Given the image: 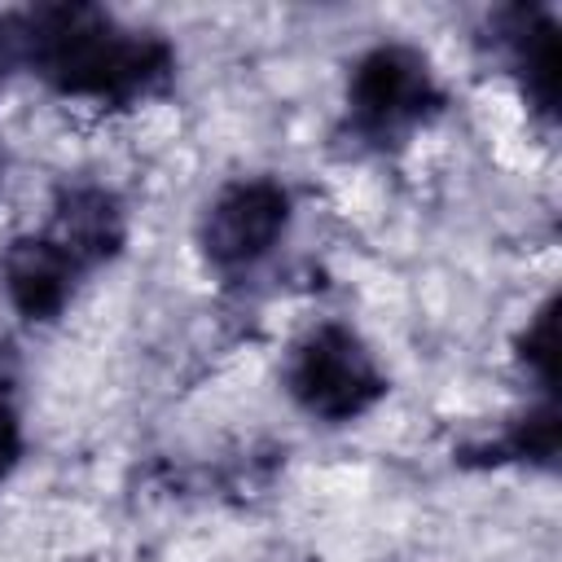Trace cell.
I'll use <instances>...</instances> for the list:
<instances>
[{
    "instance_id": "obj_1",
    "label": "cell",
    "mask_w": 562,
    "mask_h": 562,
    "mask_svg": "<svg viewBox=\"0 0 562 562\" xmlns=\"http://www.w3.org/2000/svg\"><path fill=\"white\" fill-rule=\"evenodd\" d=\"M22 18V70L57 97L132 110L176 79V53L162 35L123 26L97 4H40Z\"/></svg>"
},
{
    "instance_id": "obj_2",
    "label": "cell",
    "mask_w": 562,
    "mask_h": 562,
    "mask_svg": "<svg viewBox=\"0 0 562 562\" xmlns=\"http://www.w3.org/2000/svg\"><path fill=\"white\" fill-rule=\"evenodd\" d=\"M443 110L430 61L408 44L369 48L347 79V136L360 149H400Z\"/></svg>"
},
{
    "instance_id": "obj_3",
    "label": "cell",
    "mask_w": 562,
    "mask_h": 562,
    "mask_svg": "<svg viewBox=\"0 0 562 562\" xmlns=\"http://www.w3.org/2000/svg\"><path fill=\"white\" fill-rule=\"evenodd\" d=\"M290 400L316 422H356L386 395V373L356 329L325 321L307 329L285 360Z\"/></svg>"
},
{
    "instance_id": "obj_4",
    "label": "cell",
    "mask_w": 562,
    "mask_h": 562,
    "mask_svg": "<svg viewBox=\"0 0 562 562\" xmlns=\"http://www.w3.org/2000/svg\"><path fill=\"white\" fill-rule=\"evenodd\" d=\"M285 224H290V193L277 180L255 176V180H233L228 189L215 193V202L202 215L198 241L220 277H241L272 255Z\"/></svg>"
},
{
    "instance_id": "obj_5",
    "label": "cell",
    "mask_w": 562,
    "mask_h": 562,
    "mask_svg": "<svg viewBox=\"0 0 562 562\" xmlns=\"http://www.w3.org/2000/svg\"><path fill=\"white\" fill-rule=\"evenodd\" d=\"M492 44L501 48L509 75L518 79L527 105L553 123L558 119V22L540 4H509L492 13Z\"/></svg>"
},
{
    "instance_id": "obj_6",
    "label": "cell",
    "mask_w": 562,
    "mask_h": 562,
    "mask_svg": "<svg viewBox=\"0 0 562 562\" xmlns=\"http://www.w3.org/2000/svg\"><path fill=\"white\" fill-rule=\"evenodd\" d=\"M53 246H61L79 272L110 263L127 241V215L123 202L105 184H61L48 211V224L40 228Z\"/></svg>"
},
{
    "instance_id": "obj_7",
    "label": "cell",
    "mask_w": 562,
    "mask_h": 562,
    "mask_svg": "<svg viewBox=\"0 0 562 562\" xmlns=\"http://www.w3.org/2000/svg\"><path fill=\"white\" fill-rule=\"evenodd\" d=\"M0 277H4L9 303H13V312L22 321H53L70 303V294H75L83 272L44 233H26V237L9 241V250L0 259Z\"/></svg>"
},
{
    "instance_id": "obj_8",
    "label": "cell",
    "mask_w": 562,
    "mask_h": 562,
    "mask_svg": "<svg viewBox=\"0 0 562 562\" xmlns=\"http://www.w3.org/2000/svg\"><path fill=\"white\" fill-rule=\"evenodd\" d=\"M553 457H558V408L553 404H540V408L522 413L518 422H509L505 435L457 452L461 465H505V461L553 465Z\"/></svg>"
},
{
    "instance_id": "obj_9",
    "label": "cell",
    "mask_w": 562,
    "mask_h": 562,
    "mask_svg": "<svg viewBox=\"0 0 562 562\" xmlns=\"http://www.w3.org/2000/svg\"><path fill=\"white\" fill-rule=\"evenodd\" d=\"M553 312H558V299H549L531 316V325L522 329V338H518V360L540 378L544 391H553V378H558V364H553Z\"/></svg>"
},
{
    "instance_id": "obj_10",
    "label": "cell",
    "mask_w": 562,
    "mask_h": 562,
    "mask_svg": "<svg viewBox=\"0 0 562 562\" xmlns=\"http://www.w3.org/2000/svg\"><path fill=\"white\" fill-rule=\"evenodd\" d=\"M18 457H22V422H18L13 400L0 391V483L13 474Z\"/></svg>"
},
{
    "instance_id": "obj_11",
    "label": "cell",
    "mask_w": 562,
    "mask_h": 562,
    "mask_svg": "<svg viewBox=\"0 0 562 562\" xmlns=\"http://www.w3.org/2000/svg\"><path fill=\"white\" fill-rule=\"evenodd\" d=\"M22 70V18L18 13H0V83Z\"/></svg>"
}]
</instances>
